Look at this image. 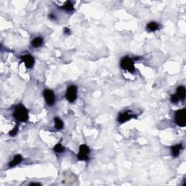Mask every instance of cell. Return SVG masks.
<instances>
[{
  "label": "cell",
  "instance_id": "6da1fadb",
  "mask_svg": "<svg viewBox=\"0 0 186 186\" xmlns=\"http://www.w3.org/2000/svg\"><path fill=\"white\" fill-rule=\"evenodd\" d=\"M13 116L17 121L26 122L29 119V111L23 105H19L15 108Z\"/></svg>",
  "mask_w": 186,
  "mask_h": 186
},
{
  "label": "cell",
  "instance_id": "7a4b0ae2",
  "mask_svg": "<svg viewBox=\"0 0 186 186\" xmlns=\"http://www.w3.org/2000/svg\"><path fill=\"white\" fill-rule=\"evenodd\" d=\"M186 111L185 108L181 110H178L175 113V122L179 127H184L186 125V120H185Z\"/></svg>",
  "mask_w": 186,
  "mask_h": 186
},
{
  "label": "cell",
  "instance_id": "3957f363",
  "mask_svg": "<svg viewBox=\"0 0 186 186\" xmlns=\"http://www.w3.org/2000/svg\"><path fill=\"white\" fill-rule=\"evenodd\" d=\"M121 67L125 71L130 73H133L135 70L134 65V62L129 57H125L121 61Z\"/></svg>",
  "mask_w": 186,
  "mask_h": 186
},
{
  "label": "cell",
  "instance_id": "277c9868",
  "mask_svg": "<svg viewBox=\"0 0 186 186\" xmlns=\"http://www.w3.org/2000/svg\"><path fill=\"white\" fill-rule=\"evenodd\" d=\"M90 150L87 145H81L78 153V159L80 161H87L89 158Z\"/></svg>",
  "mask_w": 186,
  "mask_h": 186
},
{
  "label": "cell",
  "instance_id": "5b68a950",
  "mask_svg": "<svg viewBox=\"0 0 186 186\" xmlns=\"http://www.w3.org/2000/svg\"><path fill=\"white\" fill-rule=\"evenodd\" d=\"M65 97L70 102H74L77 97V87L74 85L69 86L67 89Z\"/></svg>",
  "mask_w": 186,
  "mask_h": 186
},
{
  "label": "cell",
  "instance_id": "8992f818",
  "mask_svg": "<svg viewBox=\"0 0 186 186\" xmlns=\"http://www.w3.org/2000/svg\"><path fill=\"white\" fill-rule=\"evenodd\" d=\"M45 101L49 105H52L55 103V94L51 90H45L43 92Z\"/></svg>",
  "mask_w": 186,
  "mask_h": 186
},
{
  "label": "cell",
  "instance_id": "52a82bcc",
  "mask_svg": "<svg viewBox=\"0 0 186 186\" xmlns=\"http://www.w3.org/2000/svg\"><path fill=\"white\" fill-rule=\"evenodd\" d=\"M22 61L24 62L25 65L28 68H31L33 66V64H34V58L32 55H31L30 54H27V55H25L23 56H22L21 58Z\"/></svg>",
  "mask_w": 186,
  "mask_h": 186
},
{
  "label": "cell",
  "instance_id": "ba28073f",
  "mask_svg": "<svg viewBox=\"0 0 186 186\" xmlns=\"http://www.w3.org/2000/svg\"><path fill=\"white\" fill-rule=\"evenodd\" d=\"M133 117H134V116L130 114V111H127V112H124L118 115V121L120 123H124L126 121L130 120Z\"/></svg>",
  "mask_w": 186,
  "mask_h": 186
},
{
  "label": "cell",
  "instance_id": "9c48e42d",
  "mask_svg": "<svg viewBox=\"0 0 186 186\" xmlns=\"http://www.w3.org/2000/svg\"><path fill=\"white\" fill-rule=\"evenodd\" d=\"M22 160H23V157H22L21 155H16L14 157V159H13V160L10 162L9 166H10V167H14V166L19 164L22 162Z\"/></svg>",
  "mask_w": 186,
  "mask_h": 186
},
{
  "label": "cell",
  "instance_id": "30bf717a",
  "mask_svg": "<svg viewBox=\"0 0 186 186\" xmlns=\"http://www.w3.org/2000/svg\"><path fill=\"white\" fill-rule=\"evenodd\" d=\"M182 148V144H178L172 146V147H171V150H172V156H173L174 157H177V156H179L180 153V150Z\"/></svg>",
  "mask_w": 186,
  "mask_h": 186
},
{
  "label": "cell",
  "instance_id": "8fae6325",
  "mask_svg": "<svg viewBox=\"0 0 186 186\" xmlns=\"http://www.w3.org/2000/svg\"><path fill=\"white\" fill-rule=\"evenodd\" d=\"M176 95L178 96V99L182 100H183L185 98V88L183 86H180L178 87V90H177V94Z\"/></svg>",
  "mask_w": 186,
  "mask_h": 186
},
{
  "label": "cell",
  "instance_id": "7c38bea8",
  "mask_svg": "<svg viewBox=\"0 0 186 186\" xmlns=\"http://www.w3.org/2000/svg\"><path fill=\"white\" fill-rule=\"evenodd\" d=\"M159 29V23H156V22H150V23H148L147 26H146V30L149 32H153L155 31L158 30Z\"/></svg>",
  "mask_w": 186,
  "mask_h": 186
},
{
  "label": "cell",
  "instance_id": "4fadbf2b",
  "mask_svg": "<svg viewBox=\"0 0 186 186\" xmlns=\"http://www.w3.org/2000/svg\"><path fill=\"white\" fill-rule=\"evenodd\" d=\"M43 44V39L42 37H36L32 40L31 45L35 48H37L41 47Z\"/></svg>",
  "mask_w": 186,
  "mask_h": 186
},
{
  "label": "cell",
  "instance_id": "5bb4252c",
  "mask_svg": "<svg viewBox=\"0 0 186 186\" xmlns=\"http://www.w3.org/2000/svg\"><path fill=\"white\" fill-rule=\"evenodd\" d=\"M54 121H55V127L57 130H61L63 128V121L61 118H58V117H55L54 118Z\"/></svg>",
  "mask_w": 186,
  "mask_h": 186
},
{
  "label": "cell",
  "instance_id": "9a60e30c",
  "mask_svg": "<svg viewBox=\"0 0 186 186\" xmlns=\"http://www.w3.org/2000/svg\"><path fill=\"white\" fill-rule=\"evenodd\" d=\"M61 8L66 10V11H72V10H74V5L71 3V1H68L65 3V4Z\"/></svg>",
  "mask_w": 186,
  "mask_h": 186
},
{
  "label": "cell",
  "instance_id": "2e32d148",
  "mask_svg": "<svg viewBox=\"0 0 186 186\" xmlns=\"http://www.w3.org/2000/svg\"><path fill=\"white\" fill-rule=\"evenodd\" d=\"M54 150L57 153H62L64 150V148L63 147L61 143H58V144L55 145V146L54 147Z\"/></svg>",
  "mask_w": 186,
  "mask_h": 186
},
{
  "label": "cell",
  "instance_id": "e0dca14e",
  "mask_svg": "<svg viewBox=\"0 0 186 186\" xmlns=\"http://www.w3.org/2000/svg\"><path fill=\"white\" fill-rule=\"evenodd\" d=\"M17 132H18V126L16 125L15 127L13 128V130H12V131L10 132V133H9V134H10V136H13H13H15L16 134H17Z\"/></svg>",
  "mask_w": 186,
  "mask_h": 186
},
{
  "label": "cell",
  "instance_id": "ac0fdd59",
  "mask_svg": "<svg viewBox=\"0 0 186 186\" xmlns=\"http://www.w3.org/2000/svg\"><path fill=\"white\" fill-rule=\"evenodd\" d=\"M170 100H171V102H172V103H177V102L180 100L178 99V96L176 95V94H175V95H172V97H171Z\"/></svg>",
  "mask_w": 186,
  "mask_h": 186
},
{
  "label": "cell",
  "instance_id": "d6986e66",
  "mask_svg": "<svg viewBox=\"0 0 186 186\" xmlns=\"http://www.w3.org/2000/svg\"><path fill=\"white\" fill-rule=\"evenodd\" d=\"M64 33H65V34L68 35L71 33V31H70V29H68V28H65V29H64Z\"/></svg>",
  "mask_w": 186,
  "mask_h": 186
},
{
  "label": "cell",
  "instance_id": "ffe728a7",
  "mask_svg": "<svg viewBox=\"0 0 186 186\" xmlns=\"http://www.w3.org/2000/svg\"><path fill=\"white\" fill-rule=\"evenodd\" d=\"M31 185H41V184L36 183H31Z\"/></svg>",
  "mask_w": 186,
  "mask_h": 186
}]
</instances>
